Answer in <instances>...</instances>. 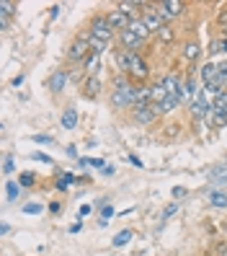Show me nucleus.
Masks as SVG:
<instances>
[{
    "label": "nucleus",
    "instance_id": "37",
    "mask_svg": "<svg viewBox=\"0 0 227 256\" xmlns=\"http://www.w3.org/2000/svg\"><path fill=\"white\" fill-rule=\"evenodd\" d=\"M171 194H173L176 200H181V197H186V189H184V186H173V189H171Z\"/></svg>",
    "mask_w": 227,
    "mask_h": 256
},
{
    "label": "nucleus",
    "instance_id": "46",
    "mask_svg": "<svg viewBox=\"0 0 227 256\" xmlns=\"http://www.w3.org/2000/svg\"><path fill=\"white\" fill-rule=\"evenodd\" d=\"M23 80H26V78H23V75H16V78H13V86H16V88H18V86H23Z\"/></svg>",
    "mask_w": 227,
    "mask_h": 256
},
{
    "label": "nucleus",
    "instance_id": "47",
    "mask_svg": "<svg viewBox=\"0 0 227 256\" xmlns=\"http://www.w3.org/2000/svg\"><path fill=\"white\" fill-rule=\"evenodd\" d=\"M0 233L8 236V233H10V225H8V222H3V225H0Z\"/></svg>",
    "mask_w": 227,
    "mask_h": 256
},
{
    "label": "nucleus",
    "instance_id": "10",
    "mask_svg": "<svg viewBox=\"0 0 227 256\" xmlns=\"http://www.w3.org/2000/svg\"><path fill=\"white\" fill-rule=\"evenodd\" d=\"M116 36H119V44H122L127 52H137V50L142 47V39H140V36H134L129 28H127V32H122V34H116Z\"/></svg>",
    "mask_w": 227,
    "mask_h": 256
},
{
    "label": "nucleus",
    "instance_id": "39",
    "mask_svg": "<svg viewBox=\"0 0 227 256\" xmlns=\"http://www.w3.org/2000/svg\"><path fill=\"white\" fill-rule=\"evenodd\" d=\"M31 158H34V160H41V163H52V158H49L47 153H34Z\"/></svg>",
    "mask_w": 227,
    "mask_h": 256
},
{
    "label": "nucleus",
    "instance_id": "18",
    "mask_svg": "<svg viewBox=\"0 0 227 256\" xmlns=\"http://www.w3.org/2000/svg\"><path fill=\"white\" fill-rule=\"evenodd\" d=\"M199 54H202V47H199L196 42L184 44V60H189V62H196V60H199Z\"/></svg>",
    "mask_w": 227,
    "mask_h": 256
},
{
    "label": "nucleus",
    "instance_id": "34",
    "mask_svg": "<svg viewBox=\"0 0 227 256\" xmlns=\"http://www.w3.org/2000/svg\"><path fill=\"white\" fill-rule=\"evenodd\" d=\"M31 140H34V142H39V145H52V142H54L52 134H34Z\"/></svg>",
    "mask_w": 227,
    "mask_h": 256
},
{
    "label": "nucleus",
    "instance_id": "14",
    "mask_svg": "<svg viewBox=\"0 0 227 256\" xmlns=\"http://www.w3.org/2000/svg\"><path fill=\"white\" fill-rule=\"evenodd\" d=\"M163 86H165V91H168V96H178L184 80H181L176 72H171V75H165V78H163Z\"/></svg>",
    "mask_w": 227,
    "mask_h": 256
},
{
    "label": "nucleus",
    "instance_id": "33",
    "mask_svg": "<svg viewBox=\"0 0 227 256\" xmlns=\"http://www.w3.org/2000/svg\"><path fill=\"white\" fill-rule=\"evenodd\" d=\"M13 168H16V163H13V156H5V160H3V174H5V176H10V174H13Z\"/></svg>",
    "mask_w": 227,
    "mask_h": 256
},
{
    "label": "nucleus",
    "instance_id": "44",
    "mask_svg": "<svg viewBox=\"0 0 227 256\" xmlns=\"http://www.w3.org/2000/svg\"><path fill=\"white\" fill-rule=\"evenodd\" d=\"M217 256H227V244H220L217 246Z\"/></svg>",
    "mask_w": 227,
    "mask_h": 256
},
{
    "label": "nucleus",
    "instance_id": "35",
    "mask_svg": "<svg viewBox=\"0 0 227 256\" xmlns=\"http://www.w3.org/2000/svg\"><path fill=\"white\" fill-rule=\"evenodd\" d=\"M49 215H62V202H49Z\"/></svg>",
    "mask_w": 227,
    "mask_h": 256
},
{
    "label": "nucleus",
    "instance_id": "38",
    "mask_svg": "<svg viewBox=\"0 0 227 256\" xmlns=\"http://www.w3.org/2000/svg\"><path fill=\"white\" fill-rule=\"evenodd\" d=\"M90 166H93V168H101V171H103V168H106V160H103V158H90Z\"/></svg>",
    "mask_w": 227,
    "mask_h": 256
},
{
    "label": "nucleus",
    "instance_id": "1",
    "mask_svg": "<svg viewBox=\"0 0 227 256\" xmlns=\"http://www.w3.org/2000/svg\"><path fill=\"white\" fill-rule=\"evenodd\" d=\"M132 94H134V86L124 78V75H116L114 78V88H111V106L114 109H127L132 106Z\"/></svg>",
    "mask_w": 227,
    "mask_h": 256
},
{
    "label": "nucleus",
    "instance_id": "42",
    "mask_svg": "<svg viewBox=\"0 0 227 256\" xmlns=\"http://www.w3.org/2000/svg\"><path fill=\"white\" fill-rule=\"evenodd\" d=\"M67 156H70V158H78V148H75V145H67Z\"/></svg>",
    "mask_w": 227,
    "mask_h": 256
},
{
    "label": "nucleus",
    "instance_id": "5",
    "mask_svg": "<svg viewBox=\"0 0 227 256\" xmlns=\"http://www.w3.org/2000/svg\"><path fill=\"white\" fill-rule=\"evenodd\" d=\"M158 116H163V112H160V104H150V106H137L134 109V124H142V127H147V124H153Z\"/></svg>",
    "mask_w": 227,
    "mask_h": 256
},
{
    "label": "nucleus",
    "instance_id": "27",
    "mask_svg": "<svg viewBox=\"0 0 227 256\" xmlns=\"http://www.w3.org/2000/svg\"><path fill=\"white\" fill-rule=\"evenodd\" d=\"M209 202L215 204V207H227V192H220V189L212 192L209 194Z\"/></svg>",
    "mask_w": 227,
    "mask_h": 256
},
{
    "label": "nucleus",
    "instance_id": "25",
    "mask_svg": "<svg viewBox=\"0 0 227 256\" xmlns=\"http://www.w3.org/2000/svg\"><path fill=\"white\" fill-rule=\"evenodd\" d=\"M176 106H181V98H178V96H168V98L160 104V112H163V114H171Z\"/></svg>",
    "mask_w": 227,
    "mask_h": 256
},
{
    "label": "nucleus",
    "instance_id": "9",
    "mask_svg": "<svg viewBox=\"0 0 227 256\" xmlns=\"http://www.w3.org/2000/svg\"><path fill=\"white\" fill-rule=\"evenodd\" d=\"M153 104V96H150V86H134V94H132V106H150Z\"/></svg>",
    "mask_w": 227,
    "mask_h": 256
},
{
    "label": "nucleus",
    "instance_id": "26",
    "mask_svg": "<svg viewBox=\"0 0 227 256\" xmlns=\"http://www.w3.org/2000/svg\"><path fill=\"white\" fill-rule=\"evenodd\" d=\"M209 122H212V127H225L227 124V112H215V109H212Z\"/></svg>",
    "mask_w": 227,
    "mask_h": 256
},
{
    "label": "nucleus",
    "instance_id": "19",
    "mask_svg": "<svg viewBox=\"0 0 227 256\" xmlns=\"http://www.w3.org/2000/svg\"><path fill=\"white\" fill-rule=\"evenodd\" d=\"M129 32H132L134 36H140L142 42L150 36V32H147V26H145V21H142V18H134V21L129 24Z\"/></svg>",
    "mask_w": 227,
    "mask_h": 256
},
{
    "label": "nucleus",
    "instance_id": "48",
    "mask_svg": "<svg viewBox=\"0 0 227 256\" xmlns=\"http://www.w3.org/2000/svg\"><path fill=\"white\" fill-rule=\"evenodd\" d=\"M222 39H225V42H227V26H225V28H222Z\"/></svg>",
    "mask_w": 227,
    "mask_h": 256
},
{
    "label": "nucleus",
    "instance_id": "43",
    "mask_svg": "<svg viewBox=\"0 0 227 256\" xmlns=\"http://www.w3.org/2000/svg\"><path fill=\"white\" fill-rule=\"evenodd\" d=\"M129 163H132V166H137V168H142V160H140L137 156H129Z\"/></svg>",
    "mask_w": 227,
    "mask_h": 256
},
{
    "label": "nucleus",
    "instance_id": "4",
    "mask_svg": "<svg viewBox=\"0 0 227 256\" xmlns=\"http://www.w3.org/2000/svg\"><path fill=\"white\" fill-rule=\"evenodd\" d=\"M189 112H191V116L199 122L202 116H209L212 114V106H209V101H207V91L204 88H199V91L194 94V98L189 101Z\"/></svg>",
    "mask_w": 227,
    "mask_h": 256
},
{
    "label": "nucleus",
    "instance_id": "17",
    "mask_svg": "<svg viewBox=\"0 0 227 256\" xmlns=\"http://www.w3.org/2000/svg\"><path fill=\"white\" fill-rule=\"evenodd\" d=\"M83 36H85V42L90 44V52H93V54H103L106 50H109V44H106V42H101V39H96V36L90 34V32H85Z\"/></svg>",
    "mask_w": 227,
    "mask_h": 256
},
{
    "label": "nucleus",
    "instance_id": "28",
    "mask_svg": "<svg viewBox=\"0 0 227 256\" xmlns=\"http://www.w3.org/2000/svg\"><path fill=\"white\" fill-rule=\"evenodd\" d=\"M129 240H132V230H119V233L114 236V240H111V244L119 248V246H127Z\"/></svg>",
    "mask_w": 227,
    "mask_h": 256
},
{
    "label": "nucleus",
    "instance_id": "16",
    "mask_svg": "<svg viewBox=\"0 0 227 256\" xmlns=\"http://www.w3.org/2000/svg\"><path fill=\"white\" fill-rule=\"evenodd\" d=\"M215 78H217V65H215V62H204V68L199 70V80H202L204 86H209Z\"/></svg>",
    "mask_w": 227,
    "mask_h": 256
},
{
    "label": "nucleus",
    "instance_id": "7",
    "mask_svg": "<svg viewBox=\"0 0 227 256\" xmlns=\"http://www.w3.org/2000/svg\"><path fill=\"white\" fill-rule=\"evenodd\" d=\"M106 18H109V24H111V28L116 34H122V32H127L129 28V24H132V18L127 16V13H122L119 8H114V10H109L106 13Z\"/></svg>",
    "mask_w": 227,
    "mask_h": 256
},
{
    "label": "nucleus",
    "instance_id": "24",
    "mask_svg": "<svg viewBox=\"0 0 227 256\" xmlns=\"http://www.w3.org/2000/svg\"><path fill=\"white\" fill-rule=\"evenodd\" d=\"M16 8H18V6L13 3V0H3V3H0V18H5V21H8L13 13H16Z\"/></svg>",
    "mask_w": 227,
    "mask_h": 256
},
{
    "label": "nucleus",
    "instance_id": "2",
    "mask_svg": "<svg viewBox=\"0 0 227 256\" xmlns=\"http://www.w3.org/2000/svg\"><path fill=\"white\" fill-rule=\"evenodd\" d=\"M90 54H93V52H90V44L85 42V36H75L72 44H70V50H67V60H70V62L83 68V62Z\"/></svg>",
    "mask_w": 227,
    "mask_h": 256
},
{
    "label": "nucleus",
    "instance_id": "29",
    "mask_svg": "<svg viewBox=\"0 0 227 256\" xmlns=\"http://www.w3.org/2000/svg\"><path fill=\"white\" fill-rule=\"evenodd\" d=\"M209 54H227V42L225 39H215L209 44Z\"/></svg>",
    "mask_w": 227,
    "mask_h": 256
},
{
    "label": "nucleus",
    "instance_id": "22",
    "mask_svg": "<svg viewBox=\"0 0 227 256\" xmlns=\"http://www.w3.org/2000/svg\"><path fill=\"white\" fill-rule=\"evenodd\" d=\"M59 122H62L65 130H75V124H78V112H75V109H67V112L62 114V119H59Z\"/></svg>",
    "mask_w": 227,
    "mask_h": 256
},
{
    "label": "nucleus",
    "instance_id": "49",
    "mask_svg": "<svg viewBox=\"0 0 227 256\" xmlns=\"http://www.w3.org/2000/svg\"><path fill=\"white\" fill-rule=\"evenodd\" d=\"M225 91H227V83H225Z\"/></svg>",
    "mask_w": 227,
    "mask_h": 256
},
{
    "label": "nucleus",
    "instance_id": "32",
    "mask_svg": "<svg viewBox=\"0 0 227 256\" xmlns=\"http://www.w3.org/2000/svg\"><path fill=\"white\" fill-rule=\"evenodd\" d=\"M41 210H44V207H41L39 202H28V204H23V212H26V215H41Z\"/></svg>",
    "mask_w": 227,
    "mask_h": 256
},
{
    "label": "nucleus",
    "instance_id": "31",
    "mask_svg": "<svg viewBox=\"0 0 227 256\" xmlns=\"http://www.w3.org/2000/svg\"><path fill=\"white\" fill-rule=\"evenodd\" d=\"M155 36H158L160 42H173V36H176V34H173V28H171V26H163Z\"/></svg>",
    "mask_w": 227,
    "mask_h": 256
},
{
    "label": "nucleus",
    "instance_id": "30",
    "mask_svg": "<svg viewBox=\"0 0 227 256\" xmlns=\"http://www.w3.org/2000/svg\"><path fill=\"white\" fill-rule=\"evenodd\" d=\"M18 184H21L23 189H28V186L36 184V176H34L31 171H23V174H18Z\"/></svg>",
    "mask_w": 227,
    "mask_h": 256
},
{
    "label": "nucleus",
    "instance_id": "6",
    "mask_svg": "<svg viewBox=\"0 0 227 256\" xmlns=\"http://www.w3.org/2000/svg\"><path fill=\"white\" fill-rule=\"evenodd\" d=\"M127 75L134 78V80H147L150 68H147V62L142 60L140 52H129V70H127Z\"/></svg>",
    "mask_w": 227,
    "mask_h": 256
},
{
    "label": "nucleus",
    "instance_id": "23",
    "mask_svg": "<svg viewBox=\"0 0 227 256\" xmlns=\"http://www.w3.org/2000/svg\"><path fill=\"white\" fill-rule=\"evenodd\" d=\"M75 182H78V176H75V174H62V176H59L57 182H54V186H57L59 192H67V186L75 184Z\"/></svg>",
    "mask_w": 227,
    "mask_h": 256
},
{
    "label": "nucleus",
    "instance_id": "40",
    "mask_svg": "<svg viewBox=\"0 0 227 256\" xmlns=\"http://www.w3.org/2000/svg\"><path fill=\"white\" fill-rule=\"evenodd\" d=\"M59 10H62L59 6H52V8H49V18H57V16H59Z\"/></svg>",
    "mask_w": 227,
    "mask_h": 256
},
{
    "label": "nucleus",
    "instance_id": "15",
    "mask_svg": "<svg viewBox=\"0 0 227 256\" xmlns=\"http://www.w3.org/2000/svg\"><path fill=\"white\" fill-rule=\"evenodd\" d=\"M150 96H153V104H163L165 98H168V91H165V86H163V78H158L153 86H150Z\"/></svg>",
    "mask_w": 227,
    "mask_h": 256
},
{
    "label": "nucleus",
    "instance_id": "8",
    "mask_svg": "<svg viewBox=\"0 0 227 256\" xmlns=\"http://www.w3.org/2000/svg\"><path fill=\"white\" fill-rule=\"evenodd\" d=\"M101 88H103V78H101V75H88L85 83H83V94H85V98H96L101 94Z\"/></svg>",
    "mask_w": 227,
    "mask_h": 256
},
{
    "label": "nucleus",
    "instance_id": "36",
    "mask_svg": "<svg viewBox=\"0 0 227 256\" xmlns=\"http://www.w3.org/2000/svg\"><path fill=\"white\" fill-rule=\"evenodd\" d=\"M176 212H178V204H176V202H171L168 207L163 210V218H171V215H176Z\"/></svg>",
    "mask_w": 227,
    "mask_h": 256
},
{
    "label": "nucleus",
    "instance_id": "11",
    "mask_svg": "<svg viewBox=\"0 0 227 256\" xmlns=\"http://www.w3.org/2000/svg\"><path fill=\"white\" fill-rule=\"evenodd\" d=\"M83 72L85 75H101L103 72V54H90L83 62Z\"/></svg>",
    "mask_w": 227,
    "mask_h": 256
},
{
    "label": "nucleus",
    "instance_id": "41",
    "mask_svg": "<svg viewBox=\"0 0 227 256\" xmlns=\"http://www.w3.org/2000/svg\"><path fill=\"white\" fill-rule=\"evenodd\" d=\"M85 215H90V204H83V207H80V212H78V218H85Z\"/></svg>",
    "mask_w": 227,
    "mask_h": 256
},
{
    "label": "nucleus",
    "instance_id": "21",
    "mask_svg": "<svg viewBox=\"0 0 227 256\" xmlns=\"http://www.w3.org/2000/svg\"><path fill=\"white\" fill-rule=\"evenodd\" d=\"M114 62H116V68L122 72H127L129 70V52L127 50H116L114 52Z\"/></svg>",
    "mask_w": 227,
    "mask_h": 256
},
{
    "label": "nucleus",
    "instance_id": "45",
    "mask_svg": "<svg viewBox=\"0 0 227 256\" xmlns=\"http://www.w3.org/2000/svg\"><path fill=\"white\" fill-rule=\"evenodd\" d=\"M83 230V222H75V225H70V233H80Z\"/></svg>",
    "mask_w": 227,
    "mask_h": 256
},
{
    "label": "nucleus",
    "instance_id": "20",
    "mask_svg": "<svg viewBox=\"0 0 227 256\" xmlns=\"http://www.w3.org/2000/svg\"><path fill=\"white\" fill-rule=\"evenodd\" d=\"M21 194H23V186H21L18 182H8V184H5V200H8V202H16Z\"/></svg>",
    "mask_w": 227,
    "mask_h": 256
},
{
    "label": "nucleus",
    "instance_id": "13",
    "mask_svg": "<svg viewBox=\"0 0 227 256\" xmlns=\"http://www.w3.org/2000/svg\"><path fill=\"white\" fill-rule=\"evenodd\" d=\"M67 78H70V72H67V70H57L52 78H49V91H52V94H59V91L65 88Z\"/></svg>",
    "mask_w": 227,
    "mask_h": 256
},
{
    "label": "nucleus",
    "instance_id": "12",
    "mask_svg": "<svg viewBox=\"0 0 227 256\" xmlns=\"http://www.w3.org/2000/svg\"><path fill=\"white\" fill-rule=\"evenodd\" d=\"M160 10L173 21V18H178L181 13L186 10V6H184V3H178V0H163V3H160Z\"/></svg>",
    "mask_w": 227,
    "mask_h": 256
},
{
    "label": "nucleus",
    "instance_id": "3",
    "mask_svg": "<svg viewBox=\"0 0 227 256\" xmlns=\"http://www.w3.org/2000/svg\"><path fill=\"white\" fill-rule=\"evenodd\" d=\"M88 32L93 34L96 39L106 42V44H111V42H114V36H116V32L111 28L109 18H106V13H103V16H93V21H90V28H88Z\"/></svg>",
    "mask_w": 227,
    "mask_h": 256
}]
</instances>
